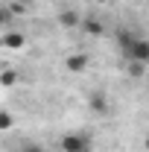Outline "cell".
Returning <instances> with one entry per match:
<instances>
[{"label": "cell", "instance_id": "cell-7", "mask_svg": "<svg viewBox=\"0 0 149 152\" xmlns=\"http://www.w3.org/2000/svg\"><path fill=\"white\" fill-rule=\"evenodd\" d=\"M79 29H85L88 35H99L102 32V20H96V18H82V26Z\"/></svg>", "mask_w": 149, "mask_h": 152}, {"label": "cell", "instance_id": "cell-3", "mask_svg": "<svg viewBox=\"0 0 149 152\" xmlns=\"http://www.w3.org/2000/svg\"><path fill=\"white\" fill-rule=\"evenodd\" d=\"M64 67L70 73H82V70H88V56L85 53H70V56L64 58Z\"/></svg>", "mask_w": 149, "mask_h": 152}, {"label": "cell", "instance_id": "cell-11", "mask_svg": "<svg viewBox=\"0 0 149 152\" xmlns=\"http://www.w3.org/2000/svg\"><path fill=\"white\" fill-rule=\"evenodd\" d=\"M9 15H12V12H9V9H3V6H0V29H3V26H6V23H9Z\"/></svg>", "mask_w": 149, "mask_h": 152}, {"label": "cell", "instance_id": "cell-2", "mask_svg": "<svg viewBox=\"0 0 149 152\" xmlns=\"http://www.w3.org/2000/svg\"><path fill=\"white\" fill-rule=\"evenodd\" d=\"M58 146H61V152H91V140H88V134L70 132V134H61Z\"/></svg>", "mask_w": 149, "mask_h": 152}, {"label": "cell", "instance_id": "cell-1", "mask_svg": "<svg viewBox=\"0 0 149 152\" xmlns=\"http://www.w3.org/2000/svg\"><path fill=\"white\" fill-rule=\"evenodd\" d=\"M126 50V58L129 61H137V64H149V38H140V35H134L123 47Z\"/></svg>", "mask_w": 149, "mask_h": 152}, {"label": "cell", "instance_id": "cell-10", "mask_svg": "<svg viewBox=\"0 0 149 152\" xmlns=\"http://www.w3.org/2000/svg\"><path fill=\"white\" fill-rule=\"evenodd\" d=\"M15 79H18V73H15V70H3V79H0V82H3V85H12Z\"/></svg>", "mask_w": 149, "mask_h": 152}, {"label": "cell", "instance_id": "cell-12", "mask_svg": "<svg viewBox=\"0 0 149 152\" xmlns=\"http://www.w3.org/2000/svg\"><path fill=\"white\" fill-rule=\"evenodd\" d=\"M20 152H44V149H41L38 143H26V146H23V149H20Z\"/></svg>", "mask_w": 149, "mask_h": 152}, {"label": "cell", "instance_id": "cell-9", "mask_svg": "<svg viewBox=\"0 0 149 152\" xmlns=\"http://www.w3.org/2000/svg\"><path fill=\"white\" fill-rule=\"evenodd\" d=\"M9 12H12V15H23V12H26V3H20V0H15V3L9 6Z\"/></svg>", "mask_w": 149, "mask_h": 152}, {"label": "cell", "instance_id": "cell-13", "mask_svg": "<svg viewBox=\"0 0 149 152\" xmlns=\"http://www.w3.org/2000/svg\"><path fill=\"white\" fill-rule=\"evenodd\" d=\"M143 149L149 152V132H146V137H143Z\"/></svg>", "mask_w": 149, "mask_h": 152}, {"label": "cell", "instance_id": "cell-5", "mask_svg": "<svg viewBox=\"0 0 149 152\" xmlns=\"http://www.w3.org/2000/svg\"><path fill=\"white\" fill-rule=\"evenodd\" d=\"M58 23L67 26V29H76V26H82V18H79V12H73V9H61L58 12Z\"/></svg>", "mask_w": 149, "mask_h": 152}, {"label": "cell", "instance_id": "cell-15", "mask_svg": "<svg viewBox=\"0 0 149 152\" xmlns=\"http://www.w3.org/2000/svg\"><path fill=\"white\" fill-rule=\"evenodd\" d=\"M93 3H108V0H93Z\"/></svg>", "mask_w": 149, "mask_h": 152}, {"label": "cell", "instance_id": "cell-8", "mask_svg": "<svg viewBox=\"0 0 149 152\" xmlns=\"http://www.w3.org/2000/svg\"><path fill=\"white\" fill-rule=\"evenodd\" d=\"M12 123H15V117H12V111H0V132L12 129Z\"/></svg>", "mask_w": 149, "mask_h": 152}, {"label": "cell", "instance_id": "cell-4", "mask_svg": "<svg viewBox=\"0 0 149 152\" xmlns=\"http://www.w3.org/2000/svg\"><path fill=\"white\" fill-rule=\"evenodd\" d=\"M26 44V38H23V32H15V29H9L6 35L0 38V47H9V50H20Z\"/></svg>", "mask_w": 149, "mask_h": 152}, {"label": "cell", "instance_id": "cell-6", "mask_svg": "<svg viewBox=\"0 0 149 152\" xmlns=\"http://www.w3.org/2000/svg\"><path fill=\"white\" fill-rule=\"evenodd\" d=\"M88 105H91L96 114H108V99H105V94H102V91H93L91 99H88Z\"/></svg>", "mask_w": 149, "mask_h": 152}, {"label": "cell", "instance_id": "cell-14", "mask_svg": "<svg viewBox=\"0 0 149 152\" xmlns=\"http://www.w3.org/2000/svg\"><path fill=\"white\" fill-rule=\"evenodd\" d=\"M20 3H26V6H29V3H35V0H20Z\"/></svg>", "mask_w": 149, "mask_h": 152}]
</instances>
